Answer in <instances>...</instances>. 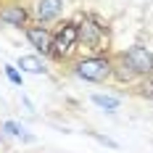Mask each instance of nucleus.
I'll return each mask as SVG.
<instances>
[{
	"instance_id": "nucleus-1",
	"label": "nucleus",
	"mask_w": 153,
	"mask_h": 153,
	"mask_svg": "<svg viewBox=\"0 0 153 153\" xmlns=\"http://www.w3.org/2000/svg\"><path fill=\"white\" fill-rule=\"evenodd\" d=\"M79 27V48L87 50V56H106L111 45V29L98 13H85L76 19Z\"/></svg>"
},
{
	"instance_id": "nucleus-2",
	"label": "nucleus",
	"mask_w": 153,
	"mask_h": 153,
	"mask_svg": "<svg viewBox=\"0 0 153 153\" xmlns=\"http://www.w3.org/2000/svg\"><path fill=\"white\" fill-rule=\"evenodd\" d=\"M71 71L74 76L85 79V82H92V85H103L111 79L114 74V58L111 56H82L71 63Z\"/></svg>"
},
{
	"instance_id": "nucleus-3",
	"label": "nucleus",
	"mask_w": 153,
	"mask_h": 153,
	"mask_svg": "<svg viewBox=\"0 0 153 153\" xmlns=\"http://www.w3.org/2000/svg\"><path fill=\"white\" fill-rule=\"evenodd\" d=\"M79 48V27L76 19H63L53 29V58L56 61H69Z\"/></svg>"
},
{
	"instance_id": "nucleus-4",
	"label": "nucleus",
	"mask_w": 153,
	"mask_h": 153,
	"mask_svg": "<svg viewBox=\"0 0 153 153\" xmlns=\"http://www.w3.org/2000/svg\"><path fill=\"white\" fill-rule=\"evenodd\" d=\"M0 21L8 24V27H13V29L24 32L34 19H32V11L24 3H19V0H3L0 3Z\"/></svg>"
},
{
	"instance_id": "nucleus-5",
	"label": "nucleus",
	"mask_w": 153,
	"mask_h": 153,
	"mask_svg": "<svg viewBox=\"0 0 153 153\" xmlns=\"http://www.w3.org/2000/svg\"><path fill=\"white\" fill-rule=\"evenodd\" d=\"M24 37L40 56H53V29L45 27V24H37L32 21L29 27L24 29Z\"/></svg>"
},
{
	"instance_id": "nucleus-6",
	"label": "nucleus",
	"mask_w": 153,
	"mask_h": 153,
	"mask_svg": "<svg viewBox=\"0 0 153 153\" xmlns=\"http://www.w3.org/2000/svg\"><path fill=\"white\" fill-rule=\"evenodd\" d=\"M124 58H127V63L132 66V71L137 74V79L153 74V53H151L145 45H132V48H127V50H124Z\"/></svg>"
},
{
	"instance_id": "nucleus-7",
	"label": "nucleus",
	"mask_w": 153,
	"mask_h": 153,
	"mask_svg": "<svg viewBox=\"0 0 153 153\" xmlns=\"http://www.w3.org/2000/svg\"><path fill=\"white\" fill-rule=\"evenodd\" d=\"M63 16V0H34L32 5V19L37 24H53Z\"/></svg>"
},
{
	"instance_id": "nucleus-8",
	"label": "nucleus",
	"mask_w": 153,
	"mask_h": 153,
	"mask_svg": "<svg viewBox=\"0 0 153 153\" xmlns=\"http://www.w3.org/2000/svg\"><path fill=\"white\" fill-rule=\"evenodd\" d=\"M111 58H114V74H111V79H116L119 85H132V82L137 79V74L132 71V66H129L127 58H124V53L111 56Z\"/></svg>"
},
{
	"instance_id": "nucleus-9",
	"label": "nucleus",
	"mask_w": 153,
	"mask_h": 153,
	"mask_svg": "<svg viewBox=\"0 0 153 153\" xmlns=\"http://www.w3.org/2000/svg\"><path fill=\"white\" fill-rule=\"evenodd\" d=\"M16 69H21V71H27V74H45V61L40 58V56H19V61H16Z\"/></svg>"
},
{
	"instance_id": "nucleus-10",
	"label": "nucleus",
	"mask_w": 153,
	"mask_h": 153,
	"mask_svg": "<svg viewBox=\"0 0 153 153\" xmlns=\"http://www.w3.org/2000/svg\"><path fill=\"white\" fill-rule=\"evenodd\" d=\"M3 129H5V135L21 140V143H34V135H32L24 124H19V122H3Z\"/></svg>"
},
{
	"instance_id": "nucleus-11",
	"label": "nucleus",
	"mask_w": 153,
	"mask_h": 153,
	"mask_svg": "<svg viewBox=\"0 0 153 153\" xmlns=\"http://www.w3.org/2000/svg\"><path fill=\"white\" fill-rule=\"evenodd\" d=\"M90 100H92V103H95L98 108L108 111V114L119 111V106H122V103H119V98H111V95H103V92H95V95H92Z\"/></svg>"
},
{
	"instance_id": "nucleus-12",
	"label": "nucleus",
	"mask_w": 153,
	"mask_h": 153,
	"mask_svg": "<svg viewBox=\"0 0 153 153\" xmlns=\"http://www.w3.org/2000/svg\"><path fill=\"white\" fill-rule=\"evenodd\" d=\"M135 95L143 98V100H153V74L151 76H143L137 85H135Z\"/></svg>"
},
{
	"instance_id": "nucleus-13",
	"label": "nucleus",
	"mask_w": 153,
	"mask_h": 153,
	"mask_svg": "<svg viewBox=\"0 0 153 153\" xmlns=\"http://www.w3.org/2000/svg\"><path fill=\"white\" fill-rule=\"evenodd\" d=\"M3 71H5V76H8V82H11V85L21 87V71H19L16 66H11V63H8V66H3Z\"/></svg>"
},
{
	"instance_id": "nucleus-14",
	"label": "nucleus",
	"mask_w": 153,
	"mask_h": 153,
	"mask_svg": "<svg viewBox=\"0 0 153 153\" xmlns=\"http://www.w3.org/2000/svg\"><path fill=\"white\" fill-rule=\"evenodd\" d=\"M85 135H90L92 140H98V143H100V145H106V148H119V143H116V140L106 137V135H98V132H92V129H87Z\"/></svg>"
},
{
	"instance_id": "nucleus-15",
	"label": "nucleus",
	"mask_w": 153,
	"mask_h": 153,
	"mask_svg": "<svg viewBox=\"0 0 153 153\" xmlns=\"http://www.w3.org/2000/svg\"><path fill=\"white\" fill-rule=\"evenodd\" d=\"M0 143L8 145V135H5V129H3V124H0Z\"/></svg>"
}]
</instances>
